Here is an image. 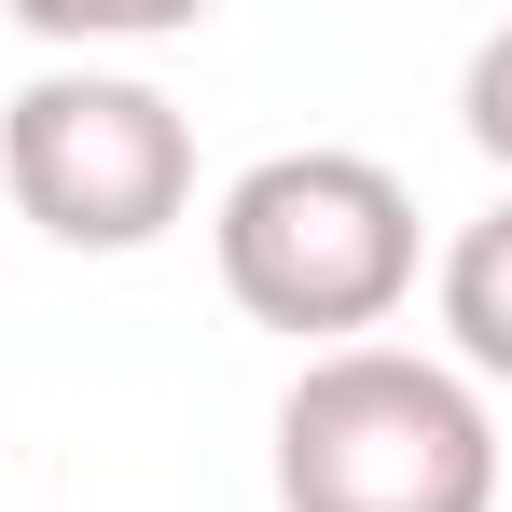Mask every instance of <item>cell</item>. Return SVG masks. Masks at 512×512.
I'll list each match as a JSON object with an SVG mask.
<instances>
[{"mask_svg": "<svg viewBox=\"0 0 512 512\" xmlns=\"http://www.w3.org/2000/svg\"><path fill=\"white\" fill-rule=\"evenodd\" d=\"M208 263L236 291V319L263 333H319L333 346H374L416 291V194L402 167L374 153H263V167L222 180V222H208Z\"/></svg>", "mask_w": 512, "mask_h": 512, "instance_id": "obj_1", "label": "cell"}, {"mask_svg": "<svg viewBox=\"0 0 512 512\" xmlns=\"http://www.w3.org/2000/svg\"><path fill=\"white\" fill-rule=\"evenodd\" d=\"M277 512H499V416L457 360L333 346L277 388Z\"/></svg>", "mask_w": 512, "mask_h": 512, "instance_id": "obj_2", "label": "cell"}, {"mask_svg": "<svg viewBox=\"0 0 512 512\" xmlns=\"http://www.w3.org/2000/svg\"><path fill=\"white\" fill-rule=\"evenodd\" d=\"M0 194L56 250H153L194 208V125L139 70H28L0 97Z\"/></svg>", "mask_w": 512, "mask_h": 512, "instance_id": "obj_3", "label": "cell"}, {"mask_svg": "<svg viewBox=\"0 0 512 512\" xmlns=\"http://www.w3.org/2000/svg\"><path fill=\"white\" fill-rule=\"evenodd\" d=\"M443 333H457V374H499L512 388V194L499 208H471L457 236H443Z\"/></svg>", "mask_w": 512, "mask_h": 512, "instance_id": "obj_4", "label": "cell"}, {"mask_svg": "<svg viewBox=\"0 0 512 512\" xmlns=\"http://www.w3.org/2000/svg\"><path fill=\"white\" fill-rule=\"evenodd\" d=\"M457 111H471V153H485V167H512V28H485V42H471Z\"/></svg>", "mask_w": 512, "mask_h": 512, "instance_id": "obj_5", "label": "cell"}]
</instances>
